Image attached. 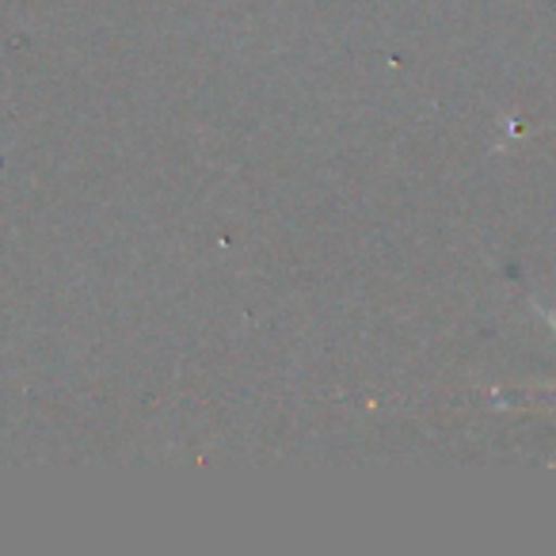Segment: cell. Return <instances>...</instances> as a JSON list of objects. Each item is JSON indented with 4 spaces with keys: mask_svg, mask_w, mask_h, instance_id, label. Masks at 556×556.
<instances>
[{
    "mask_svg": "<svg viewBox=\"0 0 556 556\" xmlns=\"http://www.w3.org/2000/svg\"><path fill=\"white\" fill-rule=\"evenodd\" d=\"M541 317H545V320H548V328L556 332V317H553V313H541Z\"/></svg>",
    "mask_w": 556,
    "mask_h": 556,
    "instance_id": "1",
    "label": "cell"
}]
</instances>
